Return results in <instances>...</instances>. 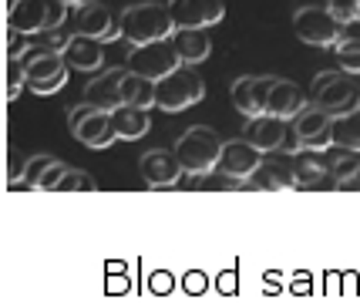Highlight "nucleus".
<instances>
[{
	"instance_id": "obj_1",
	"label": "nucleus",
	"mask_w": 360,
	"mask_h": 303,
	"mask_svg": "<svg viewBox=\"0 0 360 303\" xmlns=\"http://www.w3.org/2000/svg\"><path fill=\"white\" fill-rule=\"evenodd\" d=\"M175 34V20L169 4H135V7H125L122 11V20H118V37L128 41L131 48L139 44H152V41H172Z\"/></svg>"
},
{
	"instance_id": "obj_2",
	"label": "nucleus",
	"mask_w": 360,
	"mask_h": 303,
	"mask_svg": "<svg viewBox=\"0 0 360 303\" xmlns=\"http://www.w3.org/2000/svg\"><path fill=\"white\" fill-rule=\"evenodd\" d=\"M222 138L212 131V128L205 125H195L188 128L186 135L175 142V159L182 165V172L192 179H205L216 172V165H219V155H222Z\"/></svg>"
},
{
	"instance_id": "obj_3",
	"label": "nucleus",
	"mask_w": 360,
	"mask_h": 303,
	"mask_svg": "<svg viewBox=\"0 0 360 303\" xmlns=\"http://www.w3.org/2000/svg\"><path fill=\"white\" fill-rule=\"evenodd\" d=\"M17 61H24V67H27V91H34V95H58L68 84V71L71 67H68V61L58 51L31 44Z\"/></svg>"
},
{
	"instance_id": "obj_4",
	"label": "nucleus",
	"mask_w": 360,
	"mask_h": 303,
	"mask_svg": "<svg viewBox=\"0 0 360 303\" xmlns=\"http://www.w3.org/2000/svg\"><path fill=\"white\" fill-rule=\"evenodd\" d=\"M68 17L64 0H11L7 11V27H17L20 34H44L58 31Z\"/></svg>"
},
{
	"instance_id": "obj_5",
	"label": "nucleus",
	"mask_w": 360,
	"mask_h": 303,
	"mask_svg": "<svg viewBox=\"0 0 360 303\" xmlns=\"http://www.w3.org/2000/svg\"><path fill=\"white\" fill-rule=\"evenodd\" d=\"M357 91L360 88H354L347 71H320L310 84V101H314V108L337 118V115H347L357 108Z\"/></svg>"
},
{
	"instance_id": "obj_6",
	"label": "nucleus",
	"mask_w": 360,
	"mask_h": 303,
	"mask_svg": "<svg viewBox=\"0 0 360 303\" xmlns=\"http://www.w3.org/2000/svg\"><path fill=\"white\" fill-rule=\"evenodd\" d=\"M68 128L88 148H108V145L118 142V128H115L111 112H101V108H94L88 101H81V105H75L68 112Z\"/></svg>"
},
{
	"instance_id": "obj_7",
	"label": "nucleus",
	"mask_w": 360,
	"mask_h": 303,
	"mask_svg": "<svg viewBox=\"0 0 360 303\" xmlns=\"http://www.w3.org/2000/svg\"><path fill=\"white\" fill-rule=\"evenodd\" d=\"M205 95V81L192 67H175L169 78L158 81V105L162 112H182L188 105H199Z\"/></svg>"
},
{
	"instance_id": "obj_8",
	"label": "nucleus",
	"mask_w": 360,
	"mask_h": 303,
	"mask_svg": "<svg viewBox=\"0 0 360 303\" xmlns=\"http://www.w3.org/2000/svg\"><path fill=\"white\" fill-rule=\"evenodd\" d=\"M128 71H135V75H145V78L152 81H162L169 78L175 67H182L179 61V54H175L172 41H152V44H139V48L128 51Z\"/></svg>"
},
{
	"instance_id": "obj_9",
	"label": "nucleus",
	"mask_w": 360,
	"mask_h": 303,
	"mask_svg": "<svg viewBox=\"0 0 360 303\" xmlns=\"http://www.w3.org/2000/svg\"><path fill=\"white\" fill-rule=\"evenodd\" d=\"M293 27L297 37L310 48H333L337 34H340V20L330 14L327 7H300L293 14Z\"/></svg>"
},
{
	"instance_id": "obj_10",
	"label": "nucleus",
	"mask_w": 360,
	"mask_h": 303,
	"mask_svg": "<svg viewBox=\"0 0 360 303\" xmlns=\"http://www.w3.org/2000/svg\"><path fill=\"white\" fill-rule=\"evenodd\" d=\"M263 152L256 148V145L243 135V138H233V142L222 145V155H219V165H216V172L226 179H236V182H246L250 186V179L256 176V169L263 165Z\"/></svg>"
},
{
	"instance_id": "obj_11",
	"label": "nucleus",
	"mask_w": 360,
	"mask_h": 303,
	"mask_svg": "<svg viewBox=\"0 0 360 303\" xmlns=\"http://www.w3.org/2000/svg\"><path fill=\"white\" fill-rule=\"evenodd\" d=\"M175 31H205L226 17L222 0H169Z\"/></svg>"
},
{
	"instance_id": "obj_12",
	"label": "nucleus",
	"mask_w": 360,
	"mask_h": 303,
	"mask_svg": "<svg viewBox=\"0 0 360 303\" xmlns=\"http://www.w3.org/2000/svg\"><path fill=\"white\" fill-rule=\"evenodd\" d=\"M139 172L148 189H172V186H179V179L186 176L179 159H175V152H162V148H152V152L141 155Z\"/></svg>"
},
{
	"instance_id": "obj_13",
	"label": "nucleus",
	"mask_w": 360,
	"mask_h": 303,
	"mask_svg": "<svg viewBox=\"0 0 360 303\" xmlns=\"http://www.w3.org/2000/svg\"><path fill=\"white\" fill-rule=\"evenodd\" d=\"M75 34L78 37H94V41H115L118 37V24L111 11L101 4V0H84L75 14Z\"/></svg>"
},
{
	"instance_id": "obj_14",
	"label": "nucleus",
	"mask_w": 360,
	"mask_h": 303,
	"mask_svg": "<svg viewBox=\"0 0 360 303\" xmlns=\"http://www.w3.org/2000/svg\"><path fill=\"white\" fill-rule=\"evenodd\" d=\"M330 125H333V118L327 112H320V108H307L303 115H297L293 131L300 138V152H327V148H333Z\"/></svg>"
},
{
	"instance_id": "obj_15",
	"label": "nucleus",
	"mask_w": 360,
	"mask_h": 303,
	"mask_svg": "<svg viewBox=\"0 0 360 303\" xmlns=\"http://www.w3.org/2000/svg\"><path fill=\"white\" fill-rule=\"evenodd\" d=\"M276 78H236L233 81V105L236 112L243 118H256V115H266V101H269V91H273Z\"/></svg>"
},
{
	"instance_id": "obj_16",
	"label": "nucleus",
	"mask_w": 360,
	"mask_h": 303,
	"mask_svg": "<svg viewBox=\"0 0 360 303\" xmlns=\"http://www.w3.org/2000/svg\"><path fill=\"white\" fill-rule=\"evenodd\" d=\"M68 172V165L58 162L54 155H31V159L24 162V169H20V179H17V186H24V189H58V182L61 176Z\"/></svg>"
},
{
	"instance_id": "obj_17",
	"label": "nucleus",
	"mask_w": 360,
	"mask_h": 303,
	"mask_svg": "<svg viewBox=\"0 0 360 303\" xmlns=\"http://www.w3.org/2000/svg\"><path fill=\"white\" fill-rule=\"evenodd\" d=\"M286 135H290V125H286V118H276V115H256V118H250V125H246V138H250L263 155L283 152Z\"/></svg>"
},
{
	"instance_id": "obj_18",
	"label": "nucleus",
	"mask_w": 360,
	"mask_h": 303,
	"mask_svg": "<svg viewBox=\"0 0 360 303\" xmlns=\"http://www.w3.org/2000/svg\"><path fill=\"white\" fill-rule=\"evenodd\" d=\"M122 78H125V71H105V75H98V78L84 88V101L94 105V108H101V112L122 108V105H125V101H122Z\"/></svg>"
},
{
	"instance_id": "obj_19",
	"label": "nucleus",
	"mask_w": 360,
	"mask_h": 303,
	"mask_svg": "<svg viewBox=\"0 0 360 303\" xmlns=\"http://www.w3.org/2000/svg\"><path fill=\"white\" fill-rule=\"evenodd\" d=\"M293 176H297V189H327V186H333L330 165L320 159V152H297L293 155Z\"/></svg>"
},
{
	"instance_id": "obj_20",
	"label": "nucleus",
	"mask_w": 360,
	"mask_h": 303,
	"mask_svg": "<svg viewBox=\"0 0 360 303\" xmlns=\"http://www.w3.org/2000/svg\"><path fill=\"white\" fill-rule=\"evenodd\" d=\"M307 112V95L300 91L293 81L276 78L273 91H269L266 101V115H276V118H297V115Z\"/></svg>"
},
{
	"instance_id": "obj_21",
	"label": "nucleus",
	"mask_w": 360,
	"mask_h": 303,
	"mask_svg": "<svg viewBox=\"0 0 360 303\" xmlns=\"http://www.w3.org/2000/svg\"><path fill=\"white\" fill-rule=\"evenodd\" d=\"M250 189H297V176H293V159H263L250 179Z\"/></svg>"
},
{
	"instance_id": "obj_22",
	"label": "nucleus",
	"mask_w": 360,
	"mask_h": 303,
	"mask_svg": "<svg viewBox=\"0 0 360 303\" xmlns=\"http://www.w3.org/2000/svg\"><path fill=\"white\" fill-rule=\"evenodd\" d=\"M68 67H75V71H98L101 64H105V44L101 41H94V37H71L68 41V48L61 54Z\"/></svg>"
},
{
	"instance_id": "obj_23",
	"label": "nucleus",
	"mask_w": 360,
	"mask_h": 303,
	"mask_svg": "<svg viewBox=\"0 0 360 303\" xmlns=\"http://www.w3.org/2000/svg\"><path fill=\"white\" fill-rule=\"evenodd\" d=\"M122 101L131 105V108H155L158 105V81L145 78V75H135L125 67V78H122Z\"/></svg>"
},
{
	"instance_id": "obj_24",
	"label": "nucleus",
	"mask_w": 360,
	"mask_h": 303,
	"mask_svg": "<svg viewBox=\"0 0 360 303\" xmlns=\"http://www.w3.org/2000/svg\"><path fill=\"white\" fill-rule=\"evenodd\" d=\"M330 135H333V148L340 152H357L360 155V108L347 115H337L333 125H330Z\"/></svg>"
},
{
	"instance_id": "obj_25",
	"label": "nucleus",
	"mask_w": 360,
	"mask_h": 303,
	"mask_svg": "<svg viewBox=\"0 0 360 303\" xmlns=\"http://www.w3.org/2000/svg\"><path fill=\"white\" fill-rule=\"evenodd\" d=\"M172 48H175V54H179L182 64H199L209 58L212 44H209V37H205L202 31H175Z\"/></svg>"
},
{
	"instance_id": "obj_26",
	"label": "nucleus",
	"mask_w": 360,
	"mask_h": 303,
	"mask_svg": "<svg viewBox=\"0 0 360 303\" xmlns=\"http://www.w3.org/2000/svg\"><path fill=\"white\" fill-rule=\"evenodd\" d=\"M115 118V128H118V138H125V142H135L141 138L145 131H148V112L145 108H131V105H122V108H115L111 112Z\"/></svg>"
},
{
	"instance_id": "obj_27",
	"label": "nucleus",
	"mask_w": 360,
	"mask_h": 303,
	"mask_svg": "<svg viewBox=\"0 0 360 303\" xmlns=\"http://www.w3.org/2000/svg\"><path fill=\"white\" fill-rule=\"evenodd\" d=\"M94 189H98V186H94V179L88 176L84 169H68L54 192H94Z\"/></svg>"
},
{
	"instance_id": "obj_28",
	"label": "nucleus",
	"mask_w": 360,
	"mask_h": 303,
	"mask_svg": "<svg viewBox=\"0 0 360 303\" xmlns=\"http://www.w3.org/2000/svg\"><path fill=\"white\" fill-rule=\"evenodd\" d=\"M333 51H337V54H354V51H360V17L340 24V34H337Z\"/></svg>"
},
{
	"instance_id": "obj_29",
	"label": "nucleus",
	"mask_w": 360,
	"mask_h": 303,
	"mask_svg": "<svg viewBox=\"0 0 360 303\" xmlns=\"http://www.w3.org/2000/svg\"><path fill=\"white\" fill-rule=\"evenodd\" d=\"M24 91H27V67H24V61L11 58V64H7V98L14 101Z\"/></svg>"
},
{
	"instance_id": "obj_30",
	"label": "nucleus",
	"mask_w": 360,
	"mask_h": 303,
	"mask_svg": "<svg viewBox=\"0 0 360 303\" xmlns=\"http://www.w3.org/2000/svg\"><path fill=\"white\" fill-rule=\"evenodd\" d=\"M360 172V155L357 152H344L340 159L330 165V176H333V189H337V182H344V179L357 176Z\"/></svg>"
},
{
	"instance_id": "obj_31",
	"label": "nucleus",
	"mask_w": 360,
	"mask_h": 303,
	"mask_svg": "<svg viewBox=\"0 0 360 303\" xmlns=\"http://www.w3.org/2000/svg\"><path fill=\"white\" fill-rule=\"evenodd\" d=\"M327 11L340 24H347V20H357L360 17V0H327Z\"/></svg>"
},
{
	"instance_id": "obj_32",
	"label": "nucleus",
	"mask_w": 360,
	"mask_h": 303,
	"mask_svg": "<svg viewBox=\"0 0 360 303\" xmlns=\"http://www.w3.org/2000/svg\"><path fill=\"white\" fill-rule=\"evenodd\" d=\"M182 287H186V293H192V297H199V293H205V290H209V280H205L202 273H186Z\"/></svg>"
},
{
	"instance_id": "obj_33",
	"label": "nucleus",
	"mask_w": 360,
	"mask_h": 303,
	"mask_svg": "<svg viewBox=\"0 0 360 303\" xmlns=\"http://www.w3.org/2000/svg\"><path fill=\"white\" fill-rule=\"evenodd\" d=\"M337 64H340V71H347V75H360V51H354V54H337Z\"/></svg>"
},
{
	"instance_id": "obj_34",
	"label": "nucleus",
	"mask_w": 360,
	"mask_h": 303,
	"mask_svg": "<svg viewBox=\"0 0 360 303\" xmlns=\"http://www.w3.org/2000/svg\"><path fill=\"white\" fill-rule=\"evenodd\" d=\"M172 276H169V273H155V276H152V293H162V297H165V293H172Z\"/></svg>"
},
{
	"instance_id": "obj_35",
	"label": "nucleus",
	"mask_w": 360,
	"mask_h": 303,
	"mask_svg": "<svg viewBox=\"0 0 360 303\" xmlns=\"http://www.w3.org/2000/svg\"><path fill=\"white\" fill-rule=\"evenodd\" d=\"M337 189L340 192H360V172L357 176H350V179H344V182H337Z\"/></svg>"
},
{
	"instance_id": "obj_36",
	"label": "nucleus",
	"mask_w": 360,
	"mask_h": 303,
	"mask_svg": "<svg viewBox=\"0 0 360 303\" xmlns=\"http://www.w3.org/2000/svg\"><path fill=\"white\" fill-rule=\"evenodd\" d=\"M219 290H222V293H236V280H233V273H226V276H219Z\"/></svg>"
},
{
	"instance_id": "obj_37",
	"label": "nucleus",
	"mask_w": 360,
	"mask_h": 303,
	"mask_svg": "<svg viewBox=\"0 0 360 303\" xmlns=\"http://www.w3.org/2000/svg\"><path fill=\"white\" fill-rule=\"evenodd\" d=\"M263 290H266V293H280V276H276V273H273V276H269L266 273V283H263Z\"/></svg>"
},
{
	"instance_id": "obj_38",
	"label": "nucleus",
	"mask_w": 360,
	"mask_h": 303,
	"mask_svg": "<svg viewBox=\"0 0 360 303\" xmlns=\"http://www.w3.org/2000/svg\"><path fill=\"white\" fill-rule=\"evenodd\" d=\"M293 290H300V293H310V283H307V276H300V283H293Z\"/></svg>"
},
{
	"instance_id": "obj_39",
	"label": "nucleus",
	"mask_w": 360,
	"mask_h": 303,
	"mask_svg": "<svg viewBox=\"0 0 360 303\" xmlns=\"http://www.w3.org/2000/svg\"><path fill=\"white\" fill-rule=\"evenodd\" d=\"M64 4H68V7H81L84 0H64Z\"/></svg>"
},
{
	"instance_id": "obj_40",
	"label": "nucleus",
	"mask_w": 360,
	"mask_h": 303,
	"mask_svg": "<svg viewBox=\"0 0 360 303\" xmlns=\"http://www.w3.org/2000/svg\"><path fill=\"white\" fill-rule=\"evenodd\" d=\"M357 108H360V98H357Z\"/></svg>"
}]
</instances>
